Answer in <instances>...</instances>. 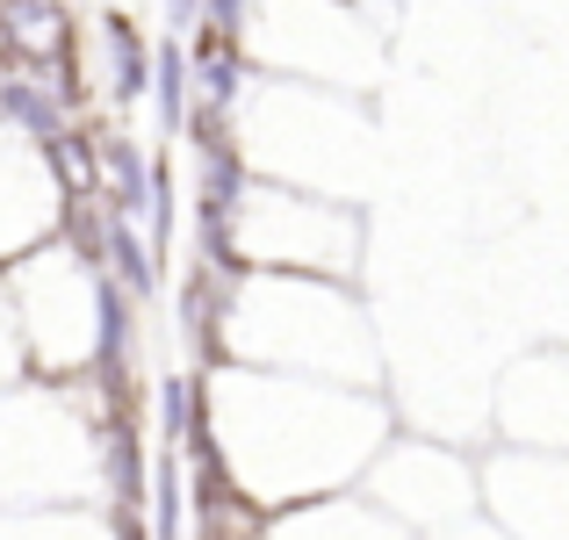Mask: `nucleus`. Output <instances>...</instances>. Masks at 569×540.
I'll return each mask as SVG.
<instances>
[{"mask_svg":"<svg viewBox=\"0 0 569 540\" xmlns=\"http://www.w3.org/2000/svg\"><path fill=\"white\" fill-rule=\"evenodd\" d=\"M0 540H152V527H144V512H109L101 498H72L0 512Z\"/></svg>","mask_w":569,"mask_h":540,"instance_id":"nucleus-17","label":"nucleus"},{"mask_svg":"<svg viewBox=\"0 0 569 540\" xmlns=\"http://www.w3.org/2000/svg\"><path fill=\"white\" fill-rule=\"evenodd\" d=\"M0 58L66 72V80H72V66H80L72 8H66V0H0ZM72 87H80V80H72Z\"/></svg>","mask_w":569,"mask_h":540,"instance_id":"nucleus-16","label":"nucleus"},{"mask_svg":"<svg viewBox=\"0 0 569 540\" xmlns=\"http://www.w3.org/2000/svg\"><path fill=\"white\" fill-rule=\"evenodd\" d=\"M426 540H512V533H505L498 519H476L469 512V519H455V527H440V533H426Z\"/></svg>","mask_w":569,"mask_h":540,"instance_id":"nucleus-20","label":"nucleus"},{"mask_svg":"<svg viewBox=\"0 0 569 540\" xmlns=\"http://www.w3.org/2000/svg\"><path fill=\"white\" fill-rule=\"evenodd\" d=\"M152 101H159L167 144H181V130L194 116V72H188V43L181 37H159V51H152Z\"/></svg>","mask_w":569,"mask_h":540,"instance_id":"nucleus-18","label":"nucleus"},{"mask_svg":"<svg viewBox=\"0 0 569 540\" xmlns=\"http://www.w3.org/2000/svg\"><path fill=\"white\" fill-rule=\"evenodd\" d=\"M194 397H202V440L217 469L260 512L353 490L361 469L382 454V440L397 432V411L376 389L238 368V360H202Z\"/></svg>","mask_w":569,"mask_h":540,"instance_id":"nucleus-1","label":"nucleus"},{"mask_svg":"<svg viewBox=\"0 0 569 540\" xmlns=\"http://www.w3.org/2000/svg\"><path fill=\"white\" fill-rule=\"evenodd\" d=\"M87 51H94L87 72H101V101H109L116 116H130L138 101H152V51L159 43L138 29V14L101 8L94 29H87Z\"/></svg>","mask_w":569,"mask_h":540,"instance_id":"nucleus-14","label":"nucleus"},{"mask_svg":"<svg viewBox=\"0 0 569 540\" xmlns=\"http://www.w3.org/2000/svg\"><path fill=\"white\" fill-rule=\"evenodd\" d=\"M209 360L318 374V382H353V389L382 382V347L361 296L347 281L267 274V267H238L231 296L217 303V324H209Z\"/></svg>","mask_w":569,"mask_h":540,"instance_id":"nucleus-2","label":"nucleus"},{"mask_svg":"<svg viewBox=\"0 0 569 540\" xmlns=\"http://www.w3.org/2000/svg\"><path fill=\"white\" fill-rule=\"evenodd\" d=\"M0 281H8V303H14L29 382H94L109 332H116V310H123V296L109 289L94 252L58 231L37 252L0 267Z\"/></svg>","mask_w":569,"mask_h":540,"instance_id":"nucleus-4","label":"nucleus"},{"mask_svg":"<svg viewBox=\"0 0 569 540\" xmlns=\"http://www.w3.org/2000/svg\"><path fill=\"white\" fill-rule=\"evenodd\" d=\"M498 418L512 447L569 454V353H533L498 382Z\"/></svg>","mask_w":569,"mask_h":540,"instance_id":"nucleus-11","label":"nucleus"},{"mask_svg":"<svg viewBox=\"0 0 569 540\" xmlns=\"http://www.w3.org/2000/svg\"><path fill=\"white\" fill-rule=\"evenodd\" d=\"M159 167H167V152H152L138 130H123V123H94V194L116 209V217H130V223L152 217Z\"/></svg>","mask_w":569,"mask_h":540,"instance_id":"nucleus-15","label":"nucleus"},{"mask_svg":"<svg viewBox=\"0 0 569 540\" xmlns=\"http://www.w3.org/2000/svg\"><path fill=\"white\" fill-rule=\"evenodd\" d=\"M231 138H238L246 173H260V180H289V188L339 194V202H361L368 180H376L368 109L353 94H339V87L252 72L231 109Z\"/></svg>","mask_w":569,"mask_h":540,"instance_id":"nucleus-3","label":"nucleus"},{"mask_svg":"<svg viewBox=\"0 0 569 540\" xmlns=\"http://www.w3.org/2000/svg\"><path fill=\"white\" fill-rule=\"evenodd\" d=\"M397 0H246L238 51L267 80H303L368 94L382 80V43L397 22Z\"/></svg>","mask_w":569,"mask_h":540,"instance_id":"nucleus-5","label":"nucleus"},{"mask_svg":"<svg viewBox=\"0 0 569 540\" xmlns=\"http://www.w3.org/2000/svg\"><path fill=\"white\" fill-rule=\"evenodd\" d=\"M361 490L382 504L389 519H403L418 540L455 527V519H469L476 504H483V490H476V469L455 454V447L440 440H397L389 432L382 454L361 469Z\"/></svg>","mask_w":569,"mask_h":540,"instance_id":"nucleus-8","label":"nucleus"},{"mask_svg":"<svg viewBox=\"0 0 569 540\" xmlns=\"http://www.w3.org/2000/svg\"><path fill=\"white\" fill-rule=\"evenodd\" d=\"M87 382L0 389V512L101 498V411H80Z\"/></svg>","mask_w":569,"mask_h":540,"instance_id":"nucleus-6","label":"nucleus"},{"mask_svg":"<svg viewBox=\"0 0 569 540\" xmlns=\"http://www.w3.org/2000/svg\"><path fill=\"white\" fill-rule=\"evenodd\" d=\"M476 490L512 540H569V454L498 447L476 476Z\"/></svg>","mask_w":569,"mask_h":540,"instance_id":"nucleus-9","label":"nucleus"},{"mask_svg":"<svg viewBox=\"0 0 569 540\" xmlns=\"http://www.w3.org/2000/svg\"><path fill=\"white\" fill-rule=\"evenodd\" d=\"M66 202L72 194H66V180H58L51 152L14 138V130H0V267L37 252L43 238H58Z\"/></svg>","mask_w":569,"mask_h":540,"instance_id":"nucleus-10","label":"nucleus"},{"mask_svg":"<svg viewBox=\"0 0 569 540\" xmlns=\"http://www.w3.org/2000/svg\"><path fill=\"white\" fill-rule=\"evenodd\" d=\"M260 540H418L403 519H389L361 483L353 490H325V498H303V504H281L267 512V533Z\"/></svg>","mask_w":569,"mask_h":540,"instance_id":"nucleus-13","label":"nucleus"},{"mask_svg":"<svg viewBox=\"0 0 569 540\" xmlns=\"http://www.w3.org/2000/svg\"><path fill=\"white\" fill-rule=\"evenodd\" d=\"M29 382V360H22V332H14V303H8V281H0V389Z\"/></svg>","mask_w":569,"mask_h":540,"instance_id":"nucleus-19","label":"nucleus"},{"mask_svg":"<svg viewBox=\"0 0 569 540\" xmlns=\"http://www.w3.org/2000/svg\"><path fill=\"white\" fill-rule=\"evenodd\" d=\"M80 87L66 80V72H43V66H14V58H0V130H14V138L43 144L51 152L66 130H80Z\"/></svg>","mask_w":569,"mask_h":540,"instance_id":"nucleus-12","label":"nucleus"},{"mask_svg":"<svg viewBox=\"0 0 569 540\" xmlns=\"http://www.w3.org/2000/svg\"><path fill=\"white\" fill-rule=\"evenodd\" d=\"M217 252L231 267H267V274L353 281L361 274V209L339 202V194H310V188H289V180L246 173Z\"/></svg>","mask_w":569,"mask_h":540,"instance_id":"nucleus-7","label":"nucleus"}]
</instances>
